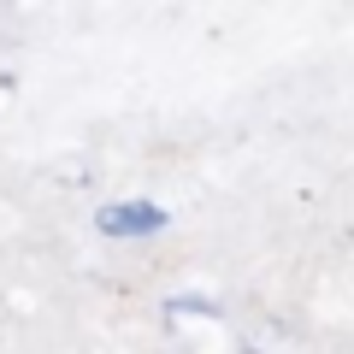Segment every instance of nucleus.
I'll list each match as a JSON object with an SVG mask.
<instances>
[{
  "mask_svg": "<svg viewBox=\"0 0 354 354\" xmlns=\"http://www.w3.org/2000/svg\"><path fill=\"white\" fill-rule=\"evenodd\" d=\"M165 213L148 201H118V207H101V230L106 236H148V230H160Z\"/></svg>",
  "mask_w": 354,
  "mask_h": 354,
  "instance_id": "obj_1",
  "label": "nucleus"
}]
</instances>
